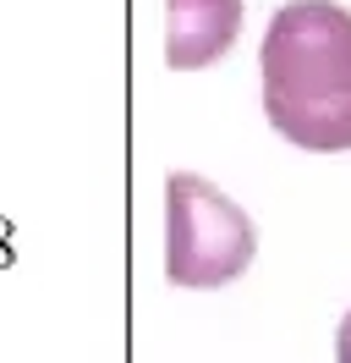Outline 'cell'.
<instances>
[{"label":"cell","instance_id":"cell-4","mask_svg":"<svg viewBox=\"0 0 351 363\" xmlns=\"http://www.w3.org/2000/svg\"><path fill=\"white\" fill-rule=\"evenodd\" d=\"M335 363H351V308L340 319V330H335Z\"/></svg>","mask_w":351,"mask_h":363},{"label":"cell","instance_id":"cell-1","mask_svg":"<svg viewBox=\"0 0 351 363\" xmlns=\"http://www.w3.org/2000/svg\"><path fill=\"white\" fill-rule=\"evenodd\" d=\"M263 116L302 149H351V11L335 0H285L258 50Z\"/></svg>","mask_w":351,"mask_h":363},{"label":"cell","instance_id":"cell-2","mask_svg":"<svg viewBox=\"0 0 351 363\" xmlns=\"http://www.w3.org/2000/svg\"><path fill=\"white\" fill-rule=\"evenodd\" d=\"M253 220L214 182L192 171L165 177V275L176 286H225L253 264Z\"/></svg>","mask_w":351,"mask_h":363},{"label":"cell","instance_id":"cell-3","mask_svg":"<svg viewBox=\"0 0 351 363\" xmlns=\"http://www.w3.org/2000/svg\"><path fill=\"white\" fill-rule=\"evenodd\" d=\"M241 33V0H165V61L197 72L219 61Z\"/></svg>","mask_w":351,"mask_h":363}]
</instances>
